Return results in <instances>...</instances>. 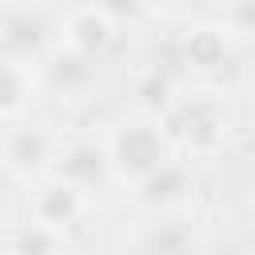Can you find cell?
<instances>
[{"label":"cell","instance_id":"cell-11","mask_svg":"<svg viewBox=\"0 0 255 255\" xmlns=\"http://www.w3.org/2000/svg\"><path fill=\"white\" fill-rule=\"evenodd\" d=\"M32 96V80H28V68L16 64V60H4L0 64V116H16Z\"/></svg>","mask_w":255,"mask_h":255},{"label":"cell","instance_id":"cell-9","mask_svg":"<svg viewBox=\"0 0 255 255\" xmlns=\"http://www.w3.org/2000/svg\"><path fill=\"white\" fill-rule=\"evenodd\" d=\"M187 191H191V175H187V167H179V163H163L155 175H147V179L139 183V199L151 203V207H171V203H179Z\"/></svg>","mask_w":255,"mask_h":255},{"label":"cell","instance_id":"cell-1","mask_svg":"<svg viewBox=\"0 0 255 255\" xmlns=\"http://www.w3.org/2000/svg\"><path fill=\"white\" fill-rule=\"evenodd\" d=\"M108 163H112L124 179L143 183V179L155 175L163 163H171L167 131H159V128L147 124V120H135V124L116 128V135H112V143H108Z\"/></svg>","mask_w":255,"mask_h":255},{"label":"cell","instance_id":"cell-6","mask_svg":"<svg viewBox=\"0 0 255 255\" xmlns=\"http://www.w3.org/2000/svg\"><path fill=\"white\" fill-rule=\"evenodd\" d=\"M116 36V24H112V12L108 8H72L64 16V40L68 48L84 52V56H100Z\"/></svg>","mask_w":255,"mask_h":255},{"label":"cell","instance_id":"cell-2","mask_svg":"<svg viewBox=\"0 0 255 255\" xmlns=\"http://www.w3.org/2000/svg\"><path fill=\"white\" fill-rule=\"evenodd\" d=\"M171 131L191 147V151H215L227 135V108L207 96V92H195L187 96L183 104H175L171 112Z\"/></svg>","mask_w":255,"mask_h":255},{"label":"cell","instance_id":"cell-12","mask_svg":"<svg viewBox=\"0 0 255 255\" xmlns=\"http://www.w3.org/2000/svg\"><path fill=\"white\" fill-rule=\"evenodd\" d=\"M12 251H16V255H64V251H60V235L48 231V227H40V223L24 227V231L16 235V243H12Z\"/></svg>","mask_w":255,"mask_h":255},{"label":"cell","instance_id":"cell-7","mask_svg":"<svg viewBox=\"0 0 255 255\" xmlns=\"http://www.w3.org/2000/svg\"><path fill=\"white\" fill-rule=\"evenodd\" d=\"M56 167H60V179L76 183L80 191H92V187L104 183L112 163H108V147H100V143H72L56 159Z\"/></svg>","mask_w":255,"mask_h":255},{"label":"cell","instance_id":"cell-13","mask_svg":"<svg viewBox=\"0 0 255 255\" xmlns=\"http://www.w3.org/2000/svg\"><path fill=\"white\" fill-rule=\"evenodd\" d=\"M183 247H187V235L175 231V227H163V231H155L147 239V251L143 255H183Z\"/></svg>","mask_w":255,"mask_h":255},{"label":"cell","instance_id":"cell-14","mask_svg":"<svg viewBox=\"0 0 255 255\" xmlns=\"http://www.w3.org/2000/svg\"><path fill=\"white\" fill-rule=\"evenodd\" d=\"M223 24L231 32H255V0H239V4H227L223 8Z\"/></svg>","mask_w":255,"mask_h":255},{"label":"cell","instance_id":"cell-8","mask_svg":"<svg viewBox=\"0 0 255 255\" xmlns=\"http://www.w3.org/2000/svg\"><path fill=\"white\" fill-rule=\"evenodd\" d=\"M48 80L60 92H84L96 80V60L76 52V48H60L48 56Z\"/></svg>","mask_w":255,"mask_h":255},{"label":"cell","instance_id":"cell-10","mask_svg":"<svg viewBox=\"0 0 255 255\" xmlns=\"http://www.w3.org/2000/svg\"><path fill=\"white\" fill-rule=\"evenodd\" d=\"M223 56H227V44H223V32L219 28H191L187 36H183V60L191 64V68H199V72H211V68H219L223 64Z\"/></svg>","mask_w":255,"mask_h":255},{"label":"cell","instance_id":"cell-16","mask_svg":"<svg viewBox=\"0 0 255 255\" xmlns=\"http://www.w3.org/2000/svg\"><path fill=\"white\" fill-rule=\"evenodd\" d=\"M4 60H8V56H4V48H0V64H4Z\"/></svg>","mask_w":255,"mask_h":255},{"label":"cell","instance_id":"cell-15","mask_svg":"<svg viewBox=\"0 0 255 255\" xmlns=\"http://www.w3.org/2000/svg\"><path fill=\"white\" fill-rule=\"evenodd\" d=\"M4 199H8V171L0 167V203H4Z\"/></svg>","mask_w":255,"mask_h":255},{"label":"cell","instance_id":"cell-3","mask_svg":"<svg viewBox=\"0 0 255 255\" xmlns=\"http://www.w3.org/2000/svg\"><path fill=\"white\" fill-rule=\"evenodd\" d=\"M56 159V135L44 128V124H32V128H12L0 143V167L8 175H20V179H32L40 175L48 163Z\"/></svg>","mask_w":255,"mask_h":255},{"label":"cell","instance_id":"cell-5","mask_svg":"<svg viewBox=\"0 0 255 255\" xmlns=\"http://www.w3.org/2000/svg\"><path fill=\"white\" fill-rule=\"evenodd\" d=\"M84 207H88V191H80L76 183H68V179H48V183H40L36 187V195H32V219L40 223V227H48V231H64V227H72L80 215H84Z\"/></svg>","mask_w":255,"mask_h":255},{"label":"cell","instance_id":"cell-4","mask_svg":"<svg viewBox=\"0 0 255 255\" xmlns=\"http://www.w3.org/2000/svg\"><path fill=\"white\" fill-rule=\"evenodd\" d=\"M48 16L32 12V8H4L0 12V48L8 60L28 64L36 56H44L48 48Z\"/></svg>","mask_w":255,"mask_h":255}]
</instances>
